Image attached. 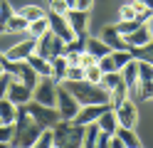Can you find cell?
<instances>
[{"label":"cell","instance_id":"836d02e7","mask_svg":"<svg viewBox=\"0 0 153 148\" xmlns=\"http://www.w3.org/2000/svg\"><path fill=\"white\" fill-rule=\"evenodd\" d=\"M97 64H99L101 72H119L116 64H114V59H111V52H109V54H104V57H99V59H97Z\"/></svg>","mask_w":153,"mask_h":148},{"label":"cell","instance_id":"f546056e","mask_svg":"<svg viewBox=\"0 0 153 148\" xmlns=\"http://www.w3.org/2000/svg\"><path fill=\"white\" fill-rule=\"evenodd\" d=\"M15 136V123H0V146H10Z\"/></svg>","mask_w":153,"mask_h":148},{"label":"cell","instance_id":"d6986e66","mask_svg":"<svg viewBox=\"0 0 153 148\" xmlns=\"http://www.w3.org/2000/svg\"><path fill=\"white\" fill-rule=\"evenodd\" d=\"M50 64H52V74H50V77L54 79L57 84H62V82H64V77H67V67H69V64H67V59H64V54L50 59Z\"/></svg>","mask_w":153,"mask_h":148},{"label":"cell","instance_id":"e0dca14e","mask_svg":"<svg viewBox=\"0 0 153 148\" xmlns=\"http://www.w3.org/2000/svg\"><path fill=\"white\" fill-rule=\"evenodd\" d=\"M27 64H30L40 77H50V74H52V64H50V59H45V57H40V54H35V52L27 57Z\"/></svg>","mask_w":153,"mask_h":148},{"label":"cell","instance_id":"4dcf8cb0","mask_svg":"<svg viewBox=\"0 0 153 148\" xmlns=\"http://www.w3.org/2000/svg\"><path fill=\"white\" fill-rule=\"evenodd\" d=\"M82 79H84V67L82 64H69V67H67L64 82H82Z\"/></svg>","mask_w":153,"mask_h":148},{"label":"cell","instance_id":"ab89813d","mask_svg":"<svg viewBox=\"0 0 153 148\" xmlns=\"http://www.w3.org/2000/svg\"><path fill=\"white\" fill-rule=\"evenodd\" d=\"M79 64H82V67H89V64H97V57H94V54H89L87 49H84V52H82V57H79Z\"/></svg>","mask_w":153,"mask_h":148},{"label":"cell","instance_id":"cb8c5ba5","mask_svg":"<svg viewBox=\"0 0 153 148\" xmlns=\"http://www.w3.org/2000/svg\"><path fill=\"white\" fill-rule=\"evenodd\" d=\"M136 96L143 99V101H151L153 99V79H138V84H136Z\"/></svg>","mask_w":153,"mask_h":148},{"label":"cell","instance_id":"30bf717a","mask_svg":"<svg viewBox=\"0 0 153 148\" xmlns=\"http://www.w3.org/2000/svg\"><path fill=\"white\" fill-rule=\"evenodd\" d=\"M67 22H69V27L74 30V35H82L87 32V25H89V13H84V10H76V7H69L64 13Z\"/></svg>","mask_w":153,"mask_h":148},{"label":"cell","instance_id":"ee69618b","mask_svg":"<svg viewBox=\"0 0 153 148\" xmlns=\"http://www.w3.org/2000/svg\"><path fill=\"white\" fill-rule=\"evenodd\" d=\"M146 25H148V32H151V37H153V15L148 17V22H146Z\"/></svg>","mask_w":153,"mask_h":148},{"label":"cell","instance_id":"b9f144b4","mask_svg":"<svg viewBox=\"0 0 153 148\" xmlns=\"http://www.w3.org/2000/svg\"><path fill=\"white\" fill-rule=\"evenodd\" d=\"M106 148H123V143H121V138H119L116 133H111V136H109V143H106Z\"/></svg>","mask_w":153,"mask_h":148},{"label":"cell","instance_id":"f1b7e54d","mask_svg":"<svg viewBox=\"0 0 153 148\" xmlns=\"http://www.w3.org/2000/svg\"><path fill=\"white\" fill-rule=\"evenodd\" d=\"M111 59L116 64V69H121L128 59H133V54H131V49H111Z\"/></svg>","mask_w":153,"mask_h":148},{"label":"cell","instance_id":"8992f818","mask_svg":"<svg viewBox=\"0 0 153 148\" xmlns=\"http://www.w3.org/2000/svg\"><path fill=\"white\" fill-rule=\"evenodd\" d=\"M47 22H50V30L57 35V37H62L64 42H69V39H74L76 35H74V30L69 27V22H67V17L62 15V13H47Z\"/></svg>","mask_w":153,"mask_h":148},{"label":"cell","instance_id":"d4e9b609","mask_svg":"<svg viewBox=\"0 0 153 148\" xmlns=\"http://www.w3.org/2000/svg\"><path fill=\"white\" fill-rule=\"evenodd\" d=\"M128 94H131V91H128V86L121 82V84H116V86L109 91V104H111V106H116V104L123 101V99H128Z\"/></svg>","mask_w":153,"mask_h":148},{"label":"cell","instance_id":"4316f807","mask_svg":"<svg viewBox=\"0 0 153 148\" xmlns=\"http://www.w3.org/2000/svg\"><path fill=\"white\" fill-rule=\"evenodd\" d=\"M121 82H123V79H121V72H104V77H101L99 84L106 89V91H111V89L116 86V84H121Z\"/></svg>","mask_w":153,"mask_h":148},{"label":"cell","instance_id":"d590c367","mask_svg":"<svg viewBox=\"0 0 153 148\" xmlns=\"http://www.w3.org/2000/svg\"><path fill=\"white\" fill-rule=\"evenodd\" d=\"M138 62V79H153V64L143 62V59H136Z\"/></svg>","mask_w":153,"mask_h":148},{"label":"cell","instance_id":"44dd1931","mask_svg":"<svg viewBox=\"0 0 153 148\" xmlns=\"http://www.w3.org/2000/svg\"><path fill=\"white\" fill-rule=\"evenodd\" d=\"M99 133H101V128L97 126V121H94V123H87V126H84V141H82V146H84V148H97Z\"/></svg>","mask_w":153,"mask_h":148},{"label":"cell","instance_id":"5bb4252c","mask_svg":"<svg viewBox=\"0 0 153 148\" xmlns=\"http://www.w3.org/2000/svg\"><path fill=\"white\" fill-rule=\"evenodd\" d=\"M101 39H104V42H106L111 49H128L126 42H123V35H121L114 25H106V27L101 30Z\"/></svg>","mask_w":153,"mask_h":148},{"label":"cell","instance_id":"4fadbf2b","mask_svg":"<svg viewBox=\"0 0 153 148\" xmlns=\"http://www.w3.org/2000/svg\"><path fill=\"white\" fill-rule=\"evenodd\" d=\"M119 72H121L123 84L128 86V91H133V89H136V84H138V62H136V59H128V62L123 64Z\"/></svg>","mask_w":153,"mask_h":148},{"label":"cell","instance_id":"52a82bcc","mask_svg":"<svg viewBox=\"0 0 153 148\" xmlns=\"http://www.w3.org/2000/svg\"><path fill=\"white\" fill-rule=\"evenodd\" d=\"M106 109H111L109 101H104V104H87V106H82L79 111H76V116L72 118V121H74V123H82V126L94 123L104 111H106Z\"/></svg>","mask_w":153,"mask_h":148},{"label":"cell","instance_id":"e575fe53","mask_svg":"<svg viewBox=\"0 0 153 148\" xmlns=\"http://www.w3.org/2000/svg\"><path fill=\"white\" fill-rule=\"evenodd\" d=\"M15 13V10L7 5V0H0V32L5 30V22H7V17H10Z\"/></svg>","mask_w":153,"mask_h":148},{"label":"cell","instance_id":"2e32d148","mask_svg":"<svg viewBox=\"0 0 153 148\" xmlns=\"http://www.w3.org/2000/svg\"><path fill=\"white\" fill-rule=\"evenodd\" d=\"M84 49H87V52L89 54H94V57H104V54H109L111 52V47L106 45V42H104V39L101 37H89L87 39V42H84Z\"/></svg>","mask_w":153,"mask_h":148},{"label":"cell","instance_id":"7bdbcfd3","mask_svg":"<svg viewBox=\"0 0 153 148\" xmlns=\"http://www.w3.org/2000/svg\"><path fill=\"white\" fill-rule=\"evenodd\" d=\"M106 143H109V133H104V131H101V133H99L97 146H99V148H106Z\"/></svg>","mask_w":153,"mask_h":148},{"label":"cell","instance_id":"74e56055","mask_svg":"<svg viewBox=\"0 0 153 148\" xmlns=\"http://www.w3.org/2000/svg\"><path fill=\"white\" fill-rule=\"evenodd\" d=\"M10 79H13V74H7V72L0 74V99L7 94V84H10Z\"/></svg>","mask_w":153,"mask_h":148},{"label":"cell","instance_id":"d6a6232c","mask_svg":"<svg viewBox=\"0 0 153 148\" xmlns=\"http://www.w3.org/2000/svg\"><path fill=\"white\" fill-rule=\"evenodd\" d=\"M138 25H143L141 20H119V22L114 25V27H116L121 35H128V32H133V30H136Z\"/></svg>","mask_w":153,"mask_h":148},{"label":"cell","instance_id":"ffe728a7","mask_svg":"<svg viewBox=\"0 0 153 148\" xmlns=\"http://www.w3.org/2000/svg\"><path fill=\"white\" fill-rule=\"evenodd\" d=\"M15 114H17V104H13L7 96H3L0 99V121L3 123H13Z\"/></svg>","mask_w":153,"mask_h":148},{"label":"cell","instance_id":"bcb514c9","mask_svg":"<svg viewBox=\"0 0 153 148\" xmlns=\"http://www.w3.org/2000/svg\"><path fill=\"white\" fill-rule=\"evenodd\" d=\"M64 3H67V7H74V3H76V0H64Z\"/></svg>","mask_w":153,"mask_h":148},{"label":"cell","instance_id":"6da1fadb","mask_svg":"<svg viewBox=\"0 0 153 148\" xmlns=\"http://www.w3.org/2000/svg\"><path fill=\"white\" fill-rule=\"evenodd\" d=\"M67 89L74 94V99L79 101L82 106H87V104H104V101H109V91L104 89L101 84H89V82H64Z\"/></svg>","mask_w":153,"mask_h":148},{"label":"cell","instance_id":"7c38bea8","mask_svg":"<svg viewBox=\"0 0 153 148\" xmlns=\"http://www.w3.org/2000/svg\"><path fill=\"white\" fill-rule=\"evenodd\" d=\"M151 39V32H148V25L143 22V25H138L133 32H128V35H123V42H126V47L131 49V47H141V45H146Z\"/></svg>","mask_w":153,"mask_h":148},{"label":"cell","instance_id":"603a6c76","mask_svg":"<svg viewBox=\"0 0 153 148\" xmlns=\"http://www.w3.org/2000/svg\"><path fill=\"white\" fill-rule=\"evenodd\" d=\"M47 30H50V22H47V13H45V17H40V20H32V22H27V37L37 39L40 35H45Z\"/></svg>","mask_w":153,"mask_h":148},{"label":"cell","instance_id":"f35d334b","mask_svg":"<svg viewBox=\"0 0 153 148\" xmlns=\"http://www.w3.org/2000/svg\"><path fill=\"white\" fill-rule=\"evenodd\" d=\"M50 10H52V13H62V15H64L69 7H67L64 0H50Z\"/></svg>","mask_w":153,"mask_h":148},{"label":"cell","instance_id":"83f0119b","mask_svg":"<svg viewBox=\"0 0 153 148\" xmlns=\"http://www.w3.org/2000/svg\"><path fill=\"white\" fill-rule=\"evenodd\" d=\"M101 77H104V72L99 69V64H89V67H84V82H89V84H99V82H101Z\"/></svg>","mask_w":153,"mask_h":148},{"label":"cell","instance_id":"ac0fdd59","mask_svg":"<svg viewBox=\"0 0 153 148\" xmlns=\"http://www.w3.org/2000/svg\"><path fill=\"white\" fill-rule=\"evenodd\" d=\"M119 138H121V143H123V148H138L141 146V138L136 136V131H133V128H126V126H119L116 131Z\"/></svg>","mask_w":153,"mask_h":148},{"label":"cell","instance_id":"484cf974","mask_svg":"<svg viewBox=\"0 0 153 148\" xmlns=\"http://www.w3.org/2000/svg\"><path fill=\"white\" fill-rule=\"evenodd\" d=\"M27 22H32V20H40V17H45V10L42 7H37V5H25V7H20L17 10Z\"/></svg>","mask_w":153,"mask_h":148},{"label":"cell","instance_id":"f6af8a7d","mask_svg":"<svg viewBox=\"0 0 153 148\" xmlns=\"http://www.w3.org/2000/svg\"><path fill=\"white\" fill-rule=\"evenodd\" d=\"M141 3H143V5H146L148 10H153V0H141Z\"/></svg>","mask_w":153,"mask_h":148},{"label":"cell","instance_id":"7402d4cb","mask_svg":"<svg viewBox=\"0 0 153 148\" xmlns=\"http://www.w3.org/2000/svg\"><path fill=\"white\" fill-rule=\"evenodd\" d=\"M5 32H27V20H25L20 13H17V10H15L10 17H7V22H5Z\"/></svg>","mask_w":153,"mask_h":148},{"label":"cell","instance_id":"277c9868","mask_svg":"<svg viewBox=\"0 0 153 148\" xmlns=\"http://www.w3.org/2000/svg\"><path fill=\"white\" fill-rule=\"evenodd\" d=\"M57 111H59V118H67V121H72V118L76 116V111L82 109V104L74 99V94L69 91V89H64L62 86H57Z\"/></svg>","mask_w":153,"mask_h":148},{"label":"cell","instance_id":"8d00e7d4","mask_svg":"<svg viewBox=\"0 0 153 148\" xmlns=\"http://www.w3.org/2000/svg\"><path fill=\"white\" fill-rule=\"evenodd\" d=\"M119 13H121V20H138V17H136V7L131 5V0H126V3L121 5Z\"/></svg>","mask_w":153,"mask_h":148},{"label":"cell","instance_id":"5b68a950","mask_svg":"<svg viewBox=\"0 0 153 148\" xmlns=\"http://www.w3.org/2000/svg\"><path fill=\"white\" fill-rule=\"evenodd\" d=\"M57 86L59 84H57L52 77H42L32 89V99L45 104V106H57Z\"/></svg>","mask_w":153,"mask_h":148},{"label":"cell","instance_id":"1f68e13d","mask_svg":"<svg viewBox=\"0 0 153 148\" xmlns=\"http://www.w3.org/2000/svg\"><path fill=\"white\" fill-rule=\"evenodd\" d=\"M35 146H40V148H50V146H54V133H52V128H42V133L37 136Z\"/></svg>","mask_w":153,"mask_h":148},{"label":"cell","instance_id":"ba28073f","mask_svg":"<svg viewBox=\"0 0 153 148\" xmlns=\"http://www.w3.org/2000/svg\"><path fill=\"white\" fill-rule=\"evenodd\" d=\"M114 114H116L119 126H126V128H133V126H136L138 114H136V104H133L131 99H123L121 104H116V106H114Z\"/></svg>","mask_w":153,"mask_h":148},{"label":"cell","instance_id":"7a4b0ae2","mask_svg":"<svg viewBox=\"0 0 153 148\" xmlns=\"http://www.w3.org/2000/svg\"><path fill=\"white\" fill-rule=\"evenodd\" d=\"M67 52V42L62 37H57L52 30H47L45 35H40L35 39V54H40L45 59H54V57H59Z\"/></svg>","mask_w":153,"mask_h":148},{"label":"cell","instance_id":"7dc6e473","mask_svg":"<svg viewBox=\"0 0 153 148\" xmlns=\"http://www.w3.org/2000/svg\"><path fill=\"white\" fill-rule=\"evenodd\" d=\"M0 123H3V121H0Z\"/></svg>","mask_w":153,"mask_h":148},{"label":"cell","instance_id":"9a60e30c","mask_svg":"<svg viewBox=\"0 0 153 148\" xmlns=\"http://www.w3.org/2000/svg\"><path fill=\"white\" fill-rule=\"evenodd\" d=\"M97 126L101 128V131L104 133H114V131H116V128H119V121H116V114H114V106L111 109H106V111H104L99 118H97Z\"/></svg>","mask_w":153,"mask_h":148},{"label":"cell","instance_id":"3957f363","mask_svg":"<svg viewBox=\"0 0 153 148\" xmlns=\"http://www.w3.org/2000/svg\"><path fill=\"white\" fill-rule=\"evenodd\" d=\"M27 114H30V118L35 123H40L42 128H52L57 121H59V111H57L54 106H45L40 101H35V99H30V101L25 104Z\"/></svg>","mask_w":153,"mask_h":148},{"label":"cell","instance_id":"60d3db41","mask_svg":"<svg viewBox=\"0 0 153 148\" xmlns=\"http://www.w3.org/2000/svg\"><path fill=\"white\" fill-rule=\"evenodd\" d=\"M91 5H94V0H76V3H74V7L76 10H84V13H89Z\"/></svg>","mask_w":153,"mask_h":148},{"label":"cell","instance_id":"9c48e42d","mask_svg":"<svg viewBox=\"0 0 153 148\" xmlns=\"http://www.w3.org/2000/svg\"><path fill=\"white\" fill-rule=\"evenodd\" d=\"M5 96L10 99L13 104L20 106V104H27V101L32 99V89L27 86V84H22L20 79H15V77H13V79H10V84H7V94H5Z\"/></svg>","mask_w":153,"mask_h":148},{"label":"cell","instance_id":"8fae6325","mask_svg":"<svg viewBox=\"0 0 153 148\" xmlns=\"http://www.w3.org/2000/svg\"><path fill=\"white\" fill-rule=\"evenodd\" d=\"M32 52H35V39H32V37H27L25 42L13 45V47L5 52V57H7V59H13V62H20V59H27Z\"/></svg>","mask_w":153,"mask_h":148}]
</instances>
